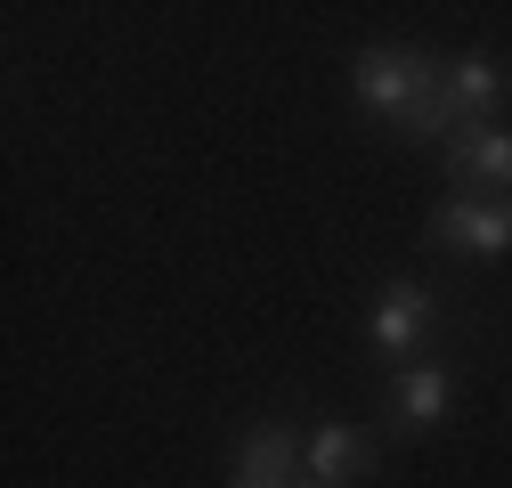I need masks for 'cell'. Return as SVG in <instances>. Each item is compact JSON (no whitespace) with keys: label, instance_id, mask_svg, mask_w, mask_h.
Returning <instances> with one entry per match:
<instances>
[{"label":"cell","instance_id":"obj_1","mask_svg":"<svg viewBox=\"0 0 512 488\" xmlns=\"http://www.w3.org/2000/svg\"><path fill=\"white\" fill-rule=\"evenodd\" d=\"M350 98L366 114H382L399 139L415 147H447L464 131V114L456 98H447V66L431 49H399V41H382V49H358L350 57Z\"/></svg>","mask_w":512,"mask_h":488},{"label":"cell","instance_id":"obj_2","mask_svg":"<svg viewBox=\"0 0 512 488\" xmlns=\"http://www.w3.org/2000/svg\"><path fill=\"white\" fill-rule=\"evenodd\" d=\"M423 236L439 244V253H464V261H504V253H512V204H504V196L456 188V196L431 204Z\"/></svg>","mask_w":512,"mask_h":488},{"label":"cell","instance_id":"obj_3","mask_svg":"<svg viewBox=\"0 0 512 488\" xmlns=\"http://www.w3.org/2000/svg\"><path fill=\"white\" fill-rule=\"evenodd\" d=\"M431 326H439V293L423 277H391V285L374 293V310H366V350L382 366H407L431 342Z\"/></svg>","mask_w":512,"mask_h":488},{"label":"cell","instance_id":"obj_4","mask_svg":"<svg viewBox=\"0 0 512 488\" xmlns=\"http://www.w3.org/2000/svg\"><path fill=\"white\" fill-rule=\"evenodd\" d=\"M309 480V440L293 423H252L228 448V480L220 488H301Z\"/></svg>","mask_w":512,"mask_h":488},{"label":"cell","instance_id":"obj_5","mask_svg":"<svg viewBox=\"0 0 512 488\" xmlns=\"http://www.w3.org/2000/svg\"><path fill=\"white\" fill-rule=\"evenodd\" d=\"M439 171L456 188H512V122H464L456 139L439 147Z\"/></svg>","mask_w":512,"mask_h":488},{"label":"cell","instance_id":"obj_6","mask_svg":"<svg viewBox=\"0 0 512 488\" xmlns=\"http://www.w3.org/2000/svg\"><path fill=\"white\" fill-rule=\"evenodd\" d=\"M374 464H382V432H366V423H317L309 432V480L350 488V480H374Z\"/></svg>","mask_w":512,"mask_h":488},{"label":"cell","instance_id":"obj_7","mask_svg":"<svg viewBox=\"0 0 512 488\" xmlns=\"http://www.w3.org/2000/svg\"><path fill=\"white\" fill-rule=\"evenodd\" d=\"M456 415V375L447 366H399V383H391V432H431V423Z\"/></svg>","mask_w":512,"mask_h":488},{"label":"cell","instance_id":"obj_8","mask_svg":"<svg viewBox=\"0 0 512 488\" xmlns=\"http://www.w3.org/2000/svg\"><path fill=\"white\" fill-rule=\"evenodd\" d=\"M447 98H456V114H464V122H496V114L512 106V74H504V57L464 49L456 66H447Z\"/></svg>","mask_w":512,"mask_h":488},{"label":"cell","instance_id":"obj_9","mask_svg":"<svg viewBox=\"0 0 512 488\" xmlns=\"http://www.w3.org/2000/svg\"><path fill=\"white\" fill-rule=\"evenodd\" d=\"M301 488H326V480H301Z\"/></svg>","mask_w":512,"mask_h":488},{"label":"cell","instance_id":"obj_10","mask_svg":"<svg viewBox=\"0 0 512 488\" xmlns=\"http://www.w3.org/2000/svg\"><path fill=\"white\" fill-rule=\"evenodd\" d=\"M504 204H512V196H504Z\"/></svg>","mask_w":512,"mask_h":488}]
</instances>
